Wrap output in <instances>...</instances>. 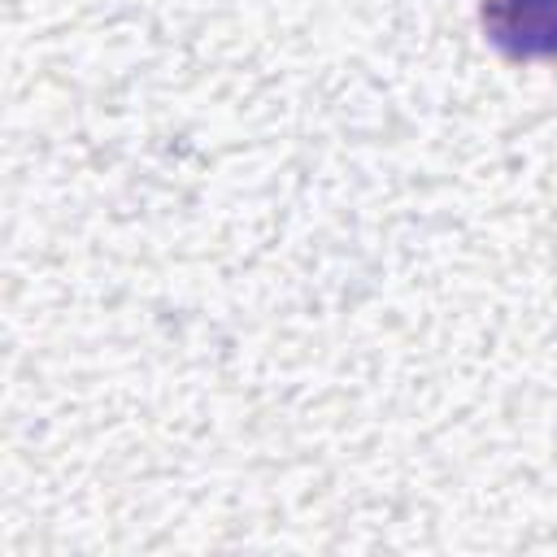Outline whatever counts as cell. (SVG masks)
Masks as SVG:
<instances>
[{
    "mask_svg": "<svg viewBox=\"0 0 557 557\" xmlns=\"http://www.w3.org/2000/svg\"><path fill=\"white\" fill-rule=\"evenodd\" d=\"M487 44L509 61L557 57V0H483Z\"/></svg>",
    "mask_w": 557,
    "mask_h": 557,
    "instance_id": "cell-1",
    "label": "cell"
}]
</instances>
